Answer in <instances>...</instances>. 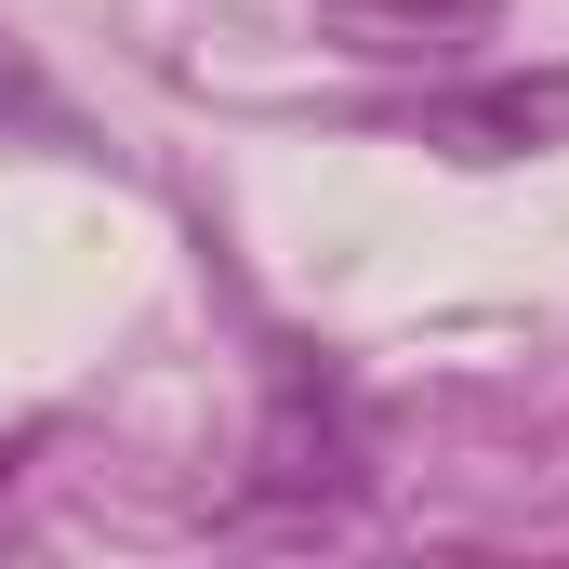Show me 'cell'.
Returning <instances> with one entry per match:
<instances>
[{"instance_id": "cell-1", "label": "cell", "mask_w": 569, "mask_h": 569, "mask_svg": "<svg viewBox=\"0 0 569 569\" xmlns=\"http://www.w3.org/2000/svg\"><path fill=\"white\" fill-rule=\"evenodd\" d=\"M503 27V0H318V40L358 67H463Z\"/></svg>"}, {"instance_id": "cell-2", "label": "cell", "mask_w": 569, "mask_h": 569, "mask_svg": "<svg viewBox=\"0 0 569 569\" xmlns=\"http://www.w3.org/2000/svg\"><path fill=\"white\" fill-rule=\"evenodd\" d=\"M437 146H463V159H530V146H569V80L463 93V107H437Z\"/></svg>"}]
</instances>
